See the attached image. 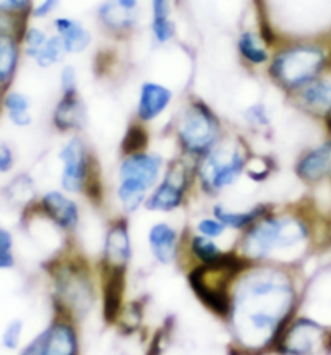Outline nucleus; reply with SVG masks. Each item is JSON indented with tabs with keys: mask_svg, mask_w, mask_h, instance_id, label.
<instances>
[{
	"mask_svg": "<svg viewBox=\"0 0 331 355\" xmlns=\"http://www.w3.org/2000/svg\"><path fill=\"white\" fill-rule=\"evenodd\" d=\"M305 279L300 266L248 263L234 279L226 320L231 354L273 352L287 323L302 310Z\"/></svg>",
	"mask_w": 331,
	"mask_h": 355,
	"instance_id": "1",
	"label": "nucleus"
},
{
	"mask_svg": "<svg viewBox=\"0 0 331 355\" xmlns=\"http://www.w3.org/2000/svg\"><path fill=\"white\" fill-rule=\"evenodd\" d=\"M314 205L275 206L270 213L236 235L234 248L247 263L300 266L321 245L320 220Z\"/></svg>",
	"mask_w": 331,
	"mask_h": 355,
	"instance_id": "2",
	"label": "nucleus"
},
{
	"mask_svg": "<svg viewBox=\"0 0 331 355\" xmlns=\"http://www.w3.org/2000/svg\"><path fill=\"white\" fill-rule=\"evenodd\" d=\"M49 284L52 313L69 316L76 323L86 318L99 304V272L90 260L70 241L44 261Z\"/></svg>",
	"mask_w": 331,
	"mask_h": 355,
	"instance_id": "3",
	"label": "nucleus"
},
{
	"mask_svg": "<svg viewBox=\"0 0 331 355\" xmlns=\"http://www.w3.org/2000/svg\"><path fill=\"white\" fill-rule=\"evenodd\" d=\"M328 70L331 37H292L276 42L263 73L287 98Z\"/></svg>",
	"mask_w": 331,
	"mask_h": 355,
	"instance_id": "4",
	"label": "nucleus"
},
{
	"mask_svg": "<svg viewBox=\"0 0 331 355\" xmlns=\"http://www.w3.org/2000/svg\"><path fill=\"white\" fill-rule=\"evenodd\" d=\"M252 155L247 137L241 132L228 130L213 150L194 162L195 195L211 201L219 200L246 177Z\"/></svg>",
	"mask_w": 331,
	"mask_h": 355,
	"instance_id": "5",
	"label": "nucleus"
},
{
	"mask_svg": "<svg viewBox=\"0 0 331 355\" xmlns=\"http://www.w3.org/2000/svg\"><path fill=\"white\" fill-rule=\"evenodd\" d=\"M228 130L218 110L196 94L185 96L169 122V135L177 156L192 162L213 150Z\"/></svg>",
	"mask_w": 331,
	"mask_h": 355,
	"instance_id": "6",
	"label": "nucleus"
},
{
	"mask_svg": "<svg viewBox=\"0 0 331 355\" xmlns=\"http://www.w3.org/2000/svg\"><path fill=\"white\" fill-rule=\"evenodd\" d=\"M59 189L83 198L91 208L103 209L105 205V185L101 162L83 133L65 137L59 151Z\"/></svg>",
	"mask_w": 331,
	"mask_h": 355,
	"instance_id": "7",
	"label": "nucleus"
},
{
	"mask_svg": "<svg viewBox=\"0 0 331 355\" xmlns=\"http://www.w3.org/2000/svg\"><path fill=\"white\" fill-rule=\"evenodd\" d=\"M167 161L169 159L162 153L151 148L119 156L114 187V201L119 214L132 218L143 209L150 191L164 174Z\"/></svg>",
	"mask_w": 331,
	"mask_h": 355,
	"instance_id": "8",
	"label": "nucleus"
},
{
	"mask_svg": "<svg viewBox=\"0 0 331 355\" xmlns=\"http://www.w3.org/2000/svg\"><path fill=\"white\" fill-rule=\"evenodd\" d=\"M248 263L231 247L229 255L218 265H194L185 268L189 289L203 309L226 323L231 311V292L236 276Z\"/></svg>",
	"mask_w": 331,
	"mask_h": 355,
	"instance_id": "9",
	"label": "nucleus"
},
{
	"mask_svg": "<svg viewBox=\"0 0 331 355\" xmlns=\"http://www.w3.org/2000/svg\"><path fill=\"white\" fill-rule=\"evenodd\" d=\"M195 195L194 162L174 156L167 161L166 171L150 191L143 209L153 214H174L184 209Z\"/></svg>",
	"mask_w": 331,
	"mask_h": 355,
	"instance_id": "10",
	"label": "nucleus"
},
{
	"mask_svg": "<svg viewBox=\"0 0 331 355\" xmlns=\"http://www.w3.org/2000/svg\"><path fill=\"white\" fill-rule=\"evenodd\" d=\"M22 214L33 216L51 225L67 242L75 241L83 220V211L78 198L60 189L42 191L35 203Z\"/></svg>",
	"mask_w": 331,
	"mask_h": 355,
	"instance_id": "11",
	"label": "nucleus"
},
{
	"mask_svg": "<svg viewBox=\"0 0 331 355\" xmlns=\"http://www.w3.org/2000/svg\"><path fill=\"white\" fill-rule=\"evenodd\" d=\"M330 326L300 310L282 331L273 352L278 355H319L325 352Z\"/></svg>",
	"mask_w": 331,
	"mask_h": 355,
	"instance_id": "12",
	"label": "nucleus"
},
{
	"mask_svg": "<svg viewBox=\"0 0 331 355\" xmlns=\"http://www.w3.org/2000/svg\"><path fill=\"white\" fill-rule=\"evenodd\" d=\"M135 243H133L130 218L124 214H114L105 224L101 243L99 258L96 261L98 272L130 271Z\"/></svg>",
	"mask_w": 331,
	"mask_h": 355,
	"instance_id": "13",
	"label": "nucleus"
},
{
	"mask_svg": "<svg viewBox=\"0 0 331 355\" xmlns=\"http://www.w3.org/2000/svg\"><path fill=\"white\" fill-rule=\"evenodd\" d=\"M20 355H80L78 323L52 313L49 323L20 350Z\"/></svg>",
	"mask_w": 331,
	"mask_h": 355,
	"instance_id": "14",
	"label": "nucleus"
},
{
	"mask_svg": "<svg viewBox=\"0 0 331 355\" xmlns=\"http://www.w3.org/2000/svg\"><path fill=\"white\" fill-rule=\"evenodd\" d=\"M297 112L321 123L331 133V70L302 86L286 98Z\"/></svg>",
	"mask_w": 331,
	"mask_h": 355,
	"instance_id": "15",
	"label": "nucleus"
},
{
	"mask_svg": "<svg viewBox=\"0 0 331 355\" xmlns=\"http://www.w3.org/2000/svg\"><path fill=\"white\" fill-rule=\"evenodd\" d=\"M292 172L302 185L312 190L331 185V133L297 155Z\"/></svg>",
	"mask_w": 331,
	"mask_h": 355,
	"instance_id": "16",
	"label": "nucleus"
},
{
	"mask_svg": "<svg viewBox=\"0 0 331 355\" xmlns=\"http://www.w3.org/2000/svg\"><path fill=\"white\" fill-rule=\"evenodd\" d=\"M182 235H184V230L166 219L156 220L148 227L146 247L151 260L158 266H179L182 255Z\"/></svg>",
	"mask_w": 331,
	"mask_h": 355,
	"instance_id": "17",
	"label": "nucleus"
},
{
	"mask_svg": "<svg viewBox=\"0 0 331 355\" xmlns=\"http://www.w3.org/2000/svg\"><path fill=\"white\" fill-rule=\"evenodd\" d=\"M176 101V91L158 80H145L138 86L133 119L150 127L160 121Z\"/></svg>",
	"mask_w": 331,
	"mask_h": 355,
	"instance_id": "18",
	"label": "nucleus"
},
{
	"mask_svg": "<svg viewBox=\"0 0 331 355\" xmlns=\"http://www.w3.org/2000/svg\"><path fill=\"white\" fill-rule=\"evenodd\" d=\"M96 23L110 40L127 41L140 26V10L124 6L121 0H103L96 8Z\"/></svg>",
	"mask_w": 331,
	"mask_h": 355,
	"instance_id": "19",
	"label": "nucleus"
},
{
	"mask_svg": "<svg viewBox=\"0 0 331 355\" xmlns=\"http://www.w3.org/2000/svg\"><path fill=\"white\" fill-rule=\"evenodd\" d=\"M51 125L64 137L85 132L88 125V107L80 91L59 93L51 112Z\"/></svg>",
	"mask_w": 331,
	"mask_h": 355,
	"instance_id": "20",
	"label": "nucleus"
},
{
	"mask_svg": "<svg viewBox=\"0 0 331 355\" xmlns=\"http://www.w3.org/2000/svg\"><path fill=\"white\" fill-rule=\"evenodd\" d=\"M231 248H224L221 242L196 234L192 227L184 229L182 235V255L179 266L182 270L194 265H218L229 255Z\"/></svg>",
	"mask_w": 331,
	"mask_h": 355,
	"instance_id": "21",
	"label": "nucleus"
},
{
	"mask_svg": "<svg viewBox=\"0 0 331 355\" xmlns=\"http://www.w3.org/2000/svg\"><path fill=\"white\" fill-rule=\"evenodd\" d=\"M128 272H99V305L105 324H117L127 305Z\"/></svg>",
	"mask_w": 331,
	"mask_h": 355,
	"instance_id": "22",
	"label": "nucleus"
},
{
	"mask_svg": "<svg viewBox=\"0 0 331 355\" xmlns=\"http://www.w3.org/2000/svg\"><path fill=\"white\" fill-rule=\"evenodd\" d=\"M273 44L263 35L260 26H246L236 36V54L247 70H265L271 59Z\"/></svg>",
	"mask_w": 331,
	"mask_h": 355,
	"instance_id": "23",
	"label": "nucleus"
},
{
	"mask_svg": "<svg viewBox=\"0 0 331 355\" xmlns=\"http://www.w3.org/2000/svg\"><path fill=\"white\" fill-rule=\"evenodd\" d=\"M49 30L62 41L67 55H83L93 46V33L78 18L56 15Z\"/></svg>",
	"mask_w": 331,
	"mask_h": 355,
	"instance_id": "24",
	"label": "nucleus"
},
{
	"mask_svg": "<svg viewBox=\"0 0 331 355\" xmlns=\"http://www.w3.org/2000/svg\"><path fill=\"white\" fill-rule=\"evenodd\" d=\"M276 203L271 201H258V203L248 206L246 209H234L231 206L221 203L219 200L213 201L211 205L210 213L218 218L226 227L234 234H241L242 230L251 227L253 223H257L258 219L270 213L275 208Z\"/></svg>",
	"mask_w": 331,
	"mask_h": 355,
	"instance_id": "25",
	"label": "nucleus"
},
{
	"mask_svg": "<svg viewBox=\"0 0 331 355\" xmlns=\"http://www.w3.org/2000/svg\"><path fill=\"white\" fill-rule=\"evenodd\" d=\"M0 110L8 123L15 128H30L35 122L33 101L25 91L10 88L3 91L0 98Z\"/></svg>",
	"mask_w": 331,
	"mask_h": 355,
	"instance_id": "26",
	"label": "nucleus"
},
{
	"mask_svg": "<svg viewBox=\"0 0 331 355\" xmlns=\"http://www.w3.org/2000/svg\"><path fill=\"white\" fill-rule=\"evenodd\" d=\"M23 59L20 36L0 35V93L13 88Z\"/></svg>",
	"mask_w": 331,
	"mask_h": 355,
	"instance_id": "27",
	"label": "nucleus"
},
{
	"mask_svg": "<svg viewBox=\"0 0 331 355\" xmlns=\"http://www.w3.org/2000/svg\"><path fill=\"white\" fill-rule=\"evenodd\" d=\"M2 196L13 208L25 211L35 203L40 196L35 177L30 172H18L13 174L12 179L2 187Z\"/></svg>",
	"mask_w": 331,
	"mask_h": 355,
	"instance_id": "28",
	"label": "nucleus"
},
{
	"mask_svg": "<svg viewBox=\"0 0 331 355\" xmlns=\"http://www.w3.org/2000/svg\"><path fill=\"white\" fill-rule=\"evenodd\" d=\"M242 122L247 130L253 132L255 135H270L273 130L271 109L263 101H255L242 110Z\"/></svg>",
	"mask_w": 331,
	"mask_h": 355,
	"instance_id": "29",
	"label": "nucleus"
},
{
	"mask_svg": "<svg viewBox=\"0 0 331 355\" xmlns=\"http://www.w3.org/2000/svg\"><path fill=\"white\" fill-rule=\"evenodd\" d=\"M51 36L49 28L42 26L37 21H28L23 28L20 35V44L23 51V57L28 60H33L37 55V52L42 49L47 40Z\"/></svg>",
	"mask_w": 331,
	"mask_h": 355,
	"instance_id": "30",
	"label": "nucleus"
},
{
	"mask_svg": "<svg viewBox=\"0 0 331 355\" xmlns=\"http://www.w3.org/2000/svg\"><path fill=\"white\" fill-rule=\"evenodd\" d=\"M150 145H151L150 127L143 125V123L137 122L135 119H132L121 140L119 153H121V155H128V153L143 151V150H148Z\"/></svg>",
	"mask_w": 331,
	"mask_h": 355,
	"instance_id": "31",
	"label": "nucleus"
},
{
	"mask_svg": "<svg viewBox=\"0 0 331 355\" xmlns=\"http://www.w3.org/2000/svg\"><path fill=\"white\" fill-rule=\"evenodd\" d=\"M276 171L278 162L275 157L270 155H257V153L253 151L246 169V179L251 180L252 184L262 185L266 184Z\"/></svg>",
	"mask_w": 331,
	"mask_h": 355,
	"instance_id": "32",
	"label": "nucleus"
},
{
	"mask_svg": "<svg viewBox=\"0 0 331 355\" xmlns=\"http://www.w3.org/2000/svg\"><path fill=\"white\" fill-rule=\"evenodd\" d=\"M65 57H67V52L64 49V44H62L59 37L51 31L49 40H47L46 44L42 46V49L37 52V55L31 62L40 70H51L57 65L64 64Z\"/></svg>",
	"mask_w": 331,
	"mask_h": 355,
	"instance_id": "33",
	"label": "nucleus"
},
{
	"mask_svg": "<svg viewBox=\"0 0 331 355\" xmlns=\"http://www.w3.org/2000/svg\"><path fill=\"white\" fill-rule=\"evenodd\" d=\"M151 40L156 46H169L177 40V21L174 17L151 18L150 21Z\"/></svg>",
	"mask_w": 331,
	"mask_h": 355,
	"instance_id": "34",
	"label": "nucleus"
},
{
	"mask_svg": "<svg viewBox=\"0 0 331 355\" xmlns=\"http://www.w3.org/2000/svg\"><path fill=\"white\" fill-rule=\"evenodd\" d=\"M15 235L7 225L0 224V272L12 271L17 266Z\"/></svg>",
	"mask_w": 331,
	"mask_h": 355,
	"instance_id": "35",
	"label": "nucleus"
},
{
	"mask_svg": "<svg viewBox=\"0 0 331 355\" xmlns=\"http://www.w3.org/2000/svg\"><path fill=\"white\" fill-rule=\"evenodd\" d=\"M190 227L194 229L196 234L205 235V237L213 239V241H218V242L223 241V239H226L228 235L231 234V230L221 223L218 218H214L211 213H208L206 216H201V218L196 219L194 225H190Z\"/></svg>",
	"mask_w": 331,
	"mask_h": 355,
	"instance_id": "36",
	"label": "nucleus"
},
{
	"mask_svg": "<svg viewBox=\"0 0 331 355\" xmlns=\"http://www.w3.org/2000/svg\"><path fill=\"white\" fill-rule=\"evenodd\" d=\"M23 334H25V321L22 318L8 320L0 334V344L8 352H15L22 347Z\"/></svg>",
	"mask_w": 331,
	"mask_h": 355,
	"instance_id": "37",
	"label": "nucleus"
},
{
	"mask_svg": "<svg viewBox=\"0 0 331 355\" xmlns=\"http://www.w3.org/2000/svg\"><path fill=\"white\" fill-rule=\"evenodd\" d=\"M35 2L36 0H0V13H6L8 17L23 21H30Z\"/></svg>",
	"mask_w": 331,
	"mask_h": 355,
	"instance_id": "38",
	"label": "nucleus"
},
{
	"mask_svg": "<svg viewBox=\"0 0 331 355\" xmlns=\"http://www.w3.org/2000/svg\"><path fill=\"white\" fill-rule=\"evenodd\" d=\"M17 151L6 138H0V177L12 175L17 167Z\"/></svg>",
	"mask_w": 331,
	"mask_h": 355,
	"instance_id": "39",
	"label": "nucleus"
},
{
	"mask_svg": "<svg viewBox=\"0 0 331 355\" xmlns=\"http://www.w3.org/2000/svg\"><path fill=\"white\" fill-rule=\"evenodd\" d=\"M64 0H36L35 7L31 10V21L44 23L47 20H52L56 17L57 10H59Z\"/></svg>",
	"mask_w": 331,
	"mask_h": 355,
	"instance_id": "40",
	"label": "nucleus"
},
{
	"mask_svg": "<svg viewBox=\"0 0 331 355\" xmlns=\"http://www.w3.org/2000/svg\"><path fill=\"white\" fill-rule=\"evenodd\" d=\"M80 91L78 70L71 64H62L59 70V93Z\"/></svg>",
	"mask_w": 331,
	"mask_h": 355,
	"instance_id": "41",
	"label": "nucleus"
},
{
	"mask_svg": "<svg viewBox=\"0 0 331 355\" xmlns=\"http://www.w3.org/2000/svg\"><path fill=\"white\" fill-rule=\"evenodd\" d=\"M26 23L28 21H23V20H18V18L8 17V15H6V13H0V35L20 36Z\"/></svg>",
	"mask_w": 331,
	"mask_h": 355,
	"instance_id": "42",
	"label": "nucleus"
},
{
	"mask_svg": "<svg viewBox=\"0 0 331 355\" xmlns=\"http://www.w3.org/2000/svg\"><path fill=\"white\" fill-rule=\"evenodd\" d=\"M151 18H167L172 15V0H150Z\"/></svg>",
	"mask_w": 331,
	"mask_h": 355,
	"instance_id": "43",
	"label": "nucleus"
},
{
	"mask_svg": "<svg viewBox=\"0 0 331 355\" xmlns=\"http://www.w3.org/2000/svg\"><path fill=\"white\" fill-rule=\"evenodd\" d=\"M166 338V326L162 329L158 331L155 334V338L151 339V344H150V349H148L146 355H161L162 352V340Z\"/></svg>",
	"mask_w": 331,
	"mask_h": 355,
	"instance_id": "44",
	"label": "nucleus"
},
{
	"mask_svg": "<svg viewBox=\"0 0 331 355\" xmlns=\"http://www.w3.org/2000/svg\"><path fill=\"white\" fill-rule=\"evenodd\" d=\"M321 247L328 248L331 252V223L326 224V229H325V237H323V243H321Z\"/></svg>",
	"mask_w": 331,
	"mask_h": 355,
	"instance_id": "45",
	"label": "nucleus"
},
{
	"mask_svg": "<svg viewBox=\"0 0 331 355\" xmlns=\"http://www.w3.org/2000/svg\"><path fill=\"white\" fill-rule=\"evenodd\" d=\"M326 304H328V309L331 311V286H328V295H326Z\"/></svg>",
	"mask_w": 331,
	"mask_h": 355,
	"instance_id": "46",
	"label": "nucleus"
},
{
	"mask_svg": "<svg viewBox=\"0 0 331 355\" xmlns=\"http://www.w3.org/2000/svg\"><path fill=\"white\" fill-rule=\"evenodd\" d=\"M0 98H2V93H0ZM0 115H2V110H0Z\"/></svg>",
	"mask_w": 331,
	"mask_h": 355,
	"instance_id": "47",
	"label": "nucleus"
}]
</instances>
